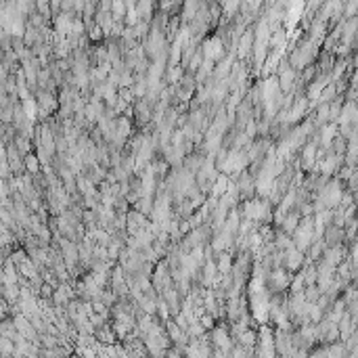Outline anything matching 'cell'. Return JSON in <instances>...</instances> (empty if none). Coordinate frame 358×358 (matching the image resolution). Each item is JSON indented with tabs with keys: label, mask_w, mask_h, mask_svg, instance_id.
<instances>
[{
	"label": "cell",
	"mask_w": 358,
	"mask_h": 358,
	"mask_svg": "<svg viewBox=\"0 0 358 358\" xmlns=\"http://www.w3.org/2000/svg\"><path fill=\"white\" fill-rule=\"evenodd\" d=\"M243 216L252 222H260V220L271 216V206H268V201H264V199H252L243 206Z\"/></svg>",
	"instance_id": "6da1fadb"
},
{
	"label": "cell",
	"mask_w": 358,
	"mask_h": 358,
	"mask_svg": "<svg viewBox=\"0 0 358 358\" xmlns=\"http://www.w3.org/2000/svg\"><path fill=\"white\" fill-rule=\"evenodd\" d=\"M342 116H340V126H350V124H356L358 116H356V107H354V101H348L342 109Z\"/></svg>",
	"instance_id": "7a4b0ae2"
},
{
	"label": "cell",
	"mask_w": 358,
	"mask_h": 358,
	"mask_svg": "<svg viewBox=\"0 0 358 358\" xmlns=\"http://www.w3.org/2000/svg\"><path fill=\"white\" fill-rule=\"evenodd\" d=\"M214 344L218 346V348H222V352H229V348L233 346V340H231V335L222 329V327H218V329H214Z\"/></svg>",
	"instance_id": "3957f363"
},
{
	"label": "cell",
	"mask_w": 358,
	"mask_h": 358,
	"mask_svg": "<svg viewBox=\"0 0 358 358\" xmlns=\"http://www.w3.org/2000/svg\"><path fill=\"white\" fill-rule=\"evenodd\" d=\"M166 327H168V335H170L172 342H176V344H185V342H187V333H185L181 327H178L174 321H168Z\"/></svg>",
	"instance_id": "277c9868"
},
{
	"label": "cell",
	"mask_w": 358,
	"mask_h": 358,
	"mask_svg": "<svg viewBox=\"0 0 358 358\" xmlns=\"http://www.w3.org/2000/svg\"><path fill=\"white\" fill-rule=\"evenodd\" d=\"M24 170L28 174H40V160H38V155L36 153H26L24 155Z\"/></svg>",
	"instance_id": "5b68a950"
},
{
	"label": "cell",
	"mask_w": 358,
	"mask_h": 358,
	"mask_svg": "<svg viewBox=\"0 0 358 358\" xmlns=\"http://www.w3.org/2000/svg\"><path fill=\"white\" fill-rule=\"evenodd\" d=\"M300 212H294V214H285L283 216V233H287V235H292L294 231H296V227H298V222H300Z\"/></svg>",
	"instance_id": "8992f818"
},
{
	"label": "cell",
	"mask_w": 358,
	"mask_h": 358,
	"mask_svg": "<svg viewBox=\"0 0 358 358\" xmlns=\"http://www.w3.org/2000/svg\"><path fill=\"white\" fill-rule=\"evenodd\" d=\"M317 160V143H310L306 149H304V155H302V166L304 170H310L312 164Z\"/></svg>",
	"instance_id": "52a82bcc"
},
{
	"label": "cell",
	"mask_w": 358,
	"mask_h": 358,
	"mask_svg": "<svg viewBox=\"0 0 358 358\" xmlns=\"http://www.w3.org/2000/svg\"><path fill=\"white\" fill-rule=\"evenodd\" d=\"M335 137H338V124H327V126L323 128V132H321L323 145H325L327 149H331V143H333Z\"/></svg>",
	"instance_id": "ba28073f"
},
{
	"label": "cell",
	"mask_w": 358,
	"mask_h": 358,
	"mask_svg": "<svg viewBox=\"0 0 358 358\" xmlns=\"http://www.w3.org/2000/svg\"><path fill=\"white\" fill-rule=\"evenodd\" d=\"M15 335H17V329H15L13 319H3V321H0V338H9V340H13Z\"/></svg>",
	"instance_id": "9c48e42d"
},
{
	"label": "cell",
	"mask_w": 358,
	"mask_h": 358,
	"mask_svg": "<svg viewBox=\"0 0 358 358\" xmlns=\"http://www.w3.org/2000/svg\"><path fill=\"white\" fill-rule=\"evenodd\" d=\"M149 118H151V107H149V103H147V101H139V103H137V120H139L141 124H147Z\"/></svg>",
	"instance_id": "30bf717a"
},
{
	"label": "cell",
	"mask_w": 358,
	"mask_h": 358,
	"mask_svg": "<svg viewBox=\"0 0 358 358\" xmlns=\"http://www.w3.org/2000/svg\"><path fill=\"white\" fill-rule=\"evenodd\" d=\"M239 344L241 346H248V348H252L256 342H258V335H256V331H252V329H243L241 333H239Z\"/></svg>",
	"instance_id": "8fae6325"
},
{
	"label": "cell",
	"mask_w": 358,
	"mask_h": 358,
	"mask_svg": "<svg viewBox=\"0 0 358 358\" xmlns=\"http://www.w3.org/2000/svg\"><path fill=\"white\" fill-rule=\"evenodd\" d=\"M231 264H233V262H231V256H229V254H225V252H222V254H220V260H218V264H216V268H218V273H220V275H222V273L227 275V273L231 271Z\"/></svg>",
	"instance_id": "7c38bea8"
},
{
	"label": "cell",
	"mask_w": 358,
	"mask_h": 358,
	"mask_svg": "<svg viewBox=\"0 0 358 358\" xmlns=\"http://www.w3.org/2000/svg\"><path fill=\"white\" fill-rule=\"evenodd\" d=\"M15 352V344L9 338H0V354H13Z\"/></svg>",
	"instance_id": "4fadbf2b"
},
{
	"label": "cell",
	"mask_w": 358,
	"mask_h": 358,
	"mask_svg": "<svg viewBox=\"0 0 358 358\" xmlns=\"http://www.w3.org/2000/svg\"><path fill=\"white\" fill-rule=\"evenodd\" d=\"M317 122L319 124H327L329 122V103H323L321 107H319V111H317Z\"/></svg>",
	"instance_id": "5bb4252c"
},
{
	"label": "cell",
	"mask_w": 358,
	"mask_h": 358,
	"mask_svg": "<svg viewBox=\"0 0 358 358\" xmlns=\"http://www.w3.org/2000/svg\"><path fill=\"white\" fill-rule=\"evenodd\" d=\"M302 277H304V285H315V281H317V268L310 266Z\"/></svg>",
	"instance_id": "9a60e30c"
},
{
	"label": "cell",
	"mask_w": 358,
	"mask_h": 358,
	"mask_svg": "<svg viewBox=\"0 0 358 358\" xmlns=\"http://www.w3.org/2000/svg\"><path fill=\"white\" fill-rule=\"evenodd\" d=\"M325 252V241H317V245L310 250V260H317Z\"/></svg>",
	"instance_id": "2e32d148"
},
{
	"label": "cell",
	"mask_w": 358,
	"mask_h": 358,
	"mask_svg": "<svg viewBox=\"0 0 358 358\" xmlns=\"http://www.w3.org/2000/svg\"><path fill=\"white\" fill-rule=\"evenodd\" d=\"M302 287H306V285H304V277L300 275V277H298V279L292 283V294H296V292H302Z\"/></svg>",
	"instance_id": "e0dca14e"
}]
</instances>
